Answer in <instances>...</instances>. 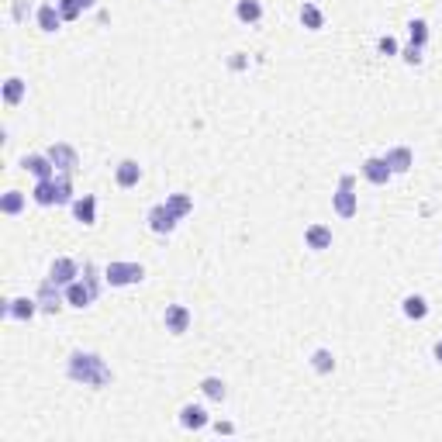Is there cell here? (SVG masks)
Segmentation results:
<instances>
[{
	"instance_id": "6da1fadb",
	"label": "cell",
	"mask_w": 442,
	"mask_h": 442,
	"mask_svg": "<svg viewBox=\"0 0 442 442\" xmlns=\"http://www.w3.org/2000/svg\"><path fill=\"white\" fill-rule=\"evenodd\" d=\"M66 374H69L76 384H86V387H104V384L111 380V370H107V363H104L97 353H73Z\"/></svg>"
},
{
	"instance_id": "7a4b0ae2",
	"label": "cell",
	"mask_w": 442,
	"mask_h": 442,
	"mask_svg": "<svg viewBox=\"0 0 442 442\" xmlns=\"http://www.w3.org/2000/svg\"><path fill=\"white\" fill-rule=\"evenodd\" d=\"M83 280H73L69 287H66V304L69 308H90L93 301H97V291H100V280H97V270L86 263L83 266Z\"/></svg>"
},
{
	"instance_id": "3957f363",
	"label": "cell",
	"mask_w": 442,
	"mask_h": 442,
	"mask_svg": "<svg viewBox=\"0 0 442 442\" xmlns=\"http://www.w3.org/2000/svg\"><path fill=\"white\" fill-rule=\"evenodd\" d=\"M332 208H335L339 218H353L356 214L360 201H356V176L353 173H342L339 176V190L332 194Z\"/></svg>"
},
{
	"instance_id": "277c9868",
	"label": "cell",
	"mask_w": 442,
	"mask_h": 442,
	"mask_svg": "<svg viewBox=\"0 0 442 442\" xmlns=\"http://www.w3.org/2000/svg\"><path fill=\"white\" fill-rule=\"evenodd\" d=\"M104 280L111 287H131L145 280V266L142 263H107L104 266Z\"/></svg>"
},
{
	"instance_id": "5b68a950",
	"label": "cell",
	"mask_w": 442,
	"mask_h": 442,
	"mask_svg": "<svg viewBox=\"0 0 442 442\" xmlns=\"http://www.w3.org/2000/svg\"><path fill=\"white\" fill-rule=\"evenodd\" d=\"M62 284H55V280H45L42 287H38V308L45 311V315H55V311H62V304H66V291H59Z\"/></svg>"
},
{
	"instance_id": "8992f818",
	"label": "cell",
	"mask_w": 442,
	"mask_h": 442,
	"mask_svg": "<svg viewBox=\"0 0 442 442\" xmlns=\"http://www.w3.org/2000/svg\"><path fill=\"white\" fill-rule=\"evenodd\" d=\"M38 297H14V301H3V318H14V322H31L38 315Z\"/></svg>"
},
{
	"instance_id": "52a82bcc",
	"label": "cell",
	"mask_w": 442,
	"mask_h": 442,
	"mask_svg": "<svg viewBox=\"0 0 442 442\" xmlns=\"http://www.w3.org/2000/svg\"><path fill=\"white\" fill-rule=\"evenodd\" d=\"M48 159H52V166H55L59 173H73V169L80 166V156H76V149H73V145H66V142H55V145H48Z\"/></svg>"
},
{
	"instance_id": "ba28073f",
	"label": "cell",
	"mask_w": 442,
	"mask_h": 442,
	"mask_svg": "<svg viewBox=\"0 0 442 442\" xmlns=\"http://www.w3.org/2000/svg\"><path fill=\"white\" fill-rule=\"evenodd\" d=\"M48 280H55V284L69 287L73 280H80V263H76V259H69V256H59V259L48 266Z\"/></svg>"
},
{
	"instance_id": "9c48e42d",
	"label": "cell",
	"mask_w": 442,
	"mask_h": 442,
	"mask_svg": "<svg viewBox=\"0 0 442 442\" xmlns=\"http://www.w3.org/2000/svg\"><path fill=\"white\" fill-rule=\"evenodd\" d=\"M163 325H166L169 335H183L190 329V308L187 304H169L166 315H163Z\"/></svg>"
},
{
	"instance_id": "30bf717a",
	"label": "cell",
	"mask_w": 442,
	"mask_h": 442,
	"mask_svg": "<svg viewBox=\"0 0 442 442\" xmlns=\"http://www.w3.org/2000/svg\"><path fill=\"white\" fill-rule=\"evenodd\" d=\"M360 169H363V176H367V180H370L374 187H384V183H387V180L394 176L384 156H370V159H363V166H360Z\"/></svg>"
},
{
	"instance_id": "8fae6325",
	"label": "cell",
	"mask_w": 442,
	"mask_h": 442,
	"mask_svg": "<svg viewBox=\"0 0 442 442\" xmlns=\"http://www.w3.org/2000/svg\"><path fill=\"white\" fill-rule=\"evenodd\" d=\"M21 166L35 176V180H52L55 176V166H52V159H48V152H35V156H24L21 159Z\"/></svg>"
},
{
	"instance_id": "7c38bea8",
	"label": "cell",
	"mask_w": 442,
	"mask_h": 442,
	"mask_svg": "<svg viewBox=\"0 0 442 442\" xmlns=\"http://www.w3.org/2000/svg\"><path fill=\"white\" fill-rule=\"evenodd\" d=\"M176 221H180V218H176L166 204H156V208L149 211V228H152L156 235H169V232L176 228Z\"/></svg>"
},
{
	"instance_id": "4fadbf2b",
	"label": "cell",
	"mask_w": 442,
	"mask_h": 442,
	"mask_svg": "<svg viewBox=\"0 0 442 442\" xmlns=\"http://www.w3.org/2000/svg\"><path fill=\"white\" fill-rule=\"evenodd\" d=\"M180 425H183L187 432H201V429L211 425V418H208V412H204L201 405H183V408H180Z\"/></svg>"
},
{
	"instance_id": "5bb4252c",
	"label": "cell",
	"mask_w": 442,
	"mask_h": 442,
	"mask_svg": "<svg viewBox=\"0 0 442 442\" xmlns=\"http://www.w3.org/2000/svg\"><path fill=\"white\" fill-rule=\"evenodd\" d=\"M387 166H391V173H408L412 166H415V152L408 149V145H394V149H387Z\"/></svg>"
},
{
	"instance_id": "9a60e30c",
	"label": "cell",
	"mask_w": 442,
	"mask_h": 442,
	"mask_svg": "<svg viewBox=\"0 0 442 442\" xmlns=\"http://www.w3.org/2000/svg\"><path fill=\"white\" fill-rule=\"evenodd\" d=\"M304 246L315 249V252L332 249V228H329V225H308V232H304Z\"/></svg>"
},
{
	"instance_id": "2e32d148",
	"label": "cell",
	"mask_w": 442,
	"mask_h": 442,
	"mask_svg": "<svg viewBox=\"0 0 442 442\" xmlns=\"http://www.w3.org/2000/svg\"><path fill=\"white\" fill-rule=\"evenodd\" d=\"M114 180H118V187H138V180H142V166L135 163V159H125V163H118V169H114Z\"/></svg>"
},
{
	"instance_id": "e0dca14e",
	"label": "cell",
	"mask_w": 442,
	"mask_h": 442,
	"mask_svg": "<svg viewBox=\"0 0 442 442\" xmlns=\"http://www.w3.org/2000/svg\"><path fill=\"white\" fill-rule=\"evenodd\" d=\"M35 21H38V28L42 31H59V24H62V14H59V7L55 3H42L38 7V14H35Z\"/></svg>"
},
{
	"instance_id": "ac0fdd59",
	"label": "cell",
	"mask_w": 442,
	"mask_h": 442,
	"mask_svg": "<svg viewBox=\"0 0 442 442\" xmlns=\"http://www.w3.org/2000/svg\"><path fill=\"white\" fill-rule=\"evenodd\" d=\"M73 214H76V221L93 225L97 221V197L93 194H83L80 201H73Z\"/></svg>"
},
{
	"instance_id": "d6986e66",
	"label": "cell",
	"mask_w": 442,
	"mask_h": 442,
	"mask_svg": "<svg viewBox=\"0 0 442 442\" xmlns=\"http://www.w3.org/2000/svg\"><path fill=\"white\" fill-rule=\"evenodd\" d=\"M24 90H28V83H24L21 76H7V80H3V104H10V107L21 104V100H24Z\"/></svg>"
},
{
	"instance_id": "ffe728a7",
	"label": "cell",
	"mask_w": 442,
	"mask_h": 442,
	"mask_svg": "<svg viewBox=\"0 0 442 442\" xmlns=\"http://www.w3.org/2000/svg\"><path fill=\"white\" fill-rule=\"evenodd\" d=\"M235 17L246 21V24H256V21L263 17V3H259V0H239V3H235Z\"/></svg>"
},
{
	"instance_id": "44dd1931",
	"label": "cell",
	"mask_w": 442,
	"mask_h": 442,
	"mask_svg": "<svg viewBox=\"0 0 442 442\" xmlns=\"http://www.w3.org/2000/svg\"><path fill=\"white\" fill-rule=\"evenodd\" d=\"M405 315H408L412 322H422V318L429 315V301H425L422 294H408V297H405Z\"/></svg>"
},
{
	"instance_id": "7402d4cb",
	"label": "cell",
	"mask_w": 442,
	"mask_h": 442,
	"mask_svg": "<svg viewBox=\"0 0 442 442\" xmlns=\"http://www.w3.org/2000/svg\"><path fill=\"white\" fill-rule=\"evenodd\" d=\"M301 24H304L308 31H318V28H325V14H322V7H315V3H304V7H301Z\"/></svg>"
},
{
	"instance_id": "603a6c76",
	"label": "cell",
	"mask_w": 442,
	"mask_h": 442,
	"mask_svg": "<svg viewBox=\"0 0 442 442\" xmlns=\"http://www.w3.org/2000/svg\"><path fill=\"white\" fill-rule=\"evenodd\" d=\"M201 391H204V398H211V401H225V398H228V387H225L221 377H204V380H201Z\"/></svg>"
},
{
	"instance_id": "cb8c5ba5",
	"label": "cell",
	"mask_w": 442,
	"mask_h": 442,
	"mask_svg": "<svg viewBox=\"0 0 442 442\" xmlns=\"http://www.w3.org/2000/svg\"><path fill=\"white\" fill-rule=\"evenodd\" d=\"M52 190H55V204H69V201H73V183H69V173L52 176Z\"/></svg>"
},
{
	"instance_id": "d4e9b609",
	"label": "cell",
	"mask_w": 442,
	"mask_h": 442,
	"mask_svg": "<svg viewBox=\"0 0 442 442\" xmlns=\"http://www.w3.org/2000/svg\"><path fill=\"white\" fill-rule=\"evenodd\" d=\"M166 208H169L176 218H187V214L194 211V201H190V194H169V197H166Z\"/></svg>"
},
{
	"instance_id": "484cf974",
	"label": "cell",
	"mask_w": 442,
	"mask_h": 442,
	"mask_svg": "<svg viewBox=\"0 0 442 442\" xmlns=\"http://www.w3.org/2000/svg\"><path fill=\"white\" fill-rule=\"evenodd\" d=\"M31 197H35V204H42V208H52V204H55V190H52V180H38V183H35V190H31Z\"/></svg>"
},
{
	"instance_id": "4316f807",
	"label": "cell",
	"mask_w": 442,
	"mask_h": 442,
	"mask_svg": "<svg viewBox=\"0 0 442 442\" xmlns=\"http://www.w3.org/2000/svg\"><path fill=\"white\" fill-rule=\"evenodd\" d=\"M0 211H3V214H21V211H24V194H21V190H7V194L0 197Z\"/></svg>"
},
{
	"instance_id": "83f0119b",
	"label": "cell",
	"mask_w": 442,
	"mask_h": 442,
	"mask_svg": "<svg viewBox=\"0 0 442 442\" xmlns=\"http://www.w3.org/2000/svg\"><path fill=\"white\" fill-rule=\"evenodd\" d=\"M311 367H315V374H332V370H335L332 349H315V353H311Z\"/></svg>"
},
{
	"instance_id": "f1b7e54d",
	"label": "cell",
	"mask_w": 442,
	"mask_h": 442,
	"mask_svg": "<svg viewBox=\"0 0 442 442\" xmlns=\"http://www.w3.org/2000/svg\"><path fill=\"white\" fill-rule=\"evenodd\" d=\"M408 38H412V45L425 48V42H429V24H425L422 17H415V21L408 24Z\"/></svg>"
},
{
	"instance_id": "f546056e",
	"label": "cell",
	"mask_w": 442,
	"mask_h": 442,
	"mask_svg": "<svg viewBox=\"0 0 442 442\" xmlns=\"http://www.w3.org/2000/svg\"><path fill=\"white\" fill-rule=\"evenodd\" d=\"M55 7H59L62 21H76V17L83 14V3H80V0H55Z\"/></svg>"
},
{
	"instance_id": "4dcf8cb0",
	"label": "cell",
	"mask_w": 442,
	"mask_h": 442,
	"mask_svg": "<svg viewBox=\"0 0 442 442\" xmlns=\"http://www.w3.org/2000/svg\"><path fill=\"white\" fill-rule=\"evenodd\" d=\"M401 55H405V62H408V66H418V62H422V48H418V45H408Z\"/></svg>"
},
{
	"instance_id": "1f68e13d",
	"label": "cell",
	"mask_w": 442,
	"mask_h": 442,
	"mask_svg": "<svg viewBox=\"0 0 442 442\" xmlns=\"http://www.w3.org/2000/svg\"><path fill=\"white\" fill-rule=\"evenodd\" d=\"M380 52H384V55H398V42H394L391 35H387V38H380Z\"/></svg>"
},
{
	"instance_id": "d6a6232c",
	"label": "cell",
	"mask_w": 442,
	"mask_h": 442,
	"mask_svg": "<svg viewBox=\"0 0 442 442\" xmlns=\"http://www.w3.org/2000/svg\"><path fill=\"white\" fill-rule=\"evenodd\" d=\"M214 432H218V436H232V432H235V429H232V425H228V422H218V425H214Z\"/></svg>"
},
{
	"instance_id": "836d02e7",
	"label": "cell",
	"mask_w": 442,
	"mask_h": 442,
	"mask_svg": "<svg viewBox=\"0 0 442 442\" xmlns=\"http://www.w3.org/2000/svg\"><path fill=\"white\" fill-rule=\"evenodd\" d=\"M432 353H436V360H439V363H442V339H439V342H436V349H432Z\"/></svg>"
},
{
	"instance_id": "e575fe53",
	"label": "cell",
	"mask_w": 442,
	"mask_h": 442,
	"mask_svg": "<svg viewBox=\"0 0 442 442\" xmlns=\"http://www.w3.org/2000/svg\"><path fill=\"white\" fill-rule=\"evenodd\" d=\"M80 3H83V10H90V7H93L97 0H80Z\"/></svg>"
}]
</instances>
